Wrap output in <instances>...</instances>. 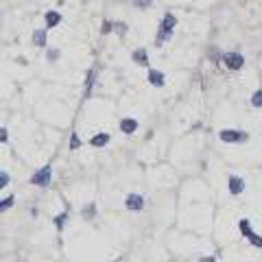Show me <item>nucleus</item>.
<instances>
[{"label":"nucleus","instance_id":"2f4dec72","mask_svg":"<svg viewBox=\"0 0 262 262\" xmlns=\"http://www.w3.org/2000/svg\"><path fill=\"white\" fill-rule=\"evenodd\" d=\"M260 168H262V166H260Z\"/></svg>","mask_w":262,"mask_h":262},{"label":"nucleus","instance_id":"f03ea898","mask_svg":"<svg viewBox=\"0 0 262 262\" xmlns=\"http://www.w3.org/2000/svg\"><path fill=\"white\" fill-rule=\"evenodd\" d=\"M219 140L225 142V144H245V142L249 140V134L245 129H232V127H227V129H221L219 131Z\"/></svg>","mask_w":262,"mask_h":262},{"label":"nucleus","instance_id":"a211bd4d","mask_svg":"<svg viewBox=\"0 0 262 262\" xmlns=\"http://www.w3.org/2000/svg\"><path fill=\"white\" fill-rule=\"evenodd\" d=\"M249 103H251L253 110H262V88L253 90L251 96H249Z\"/></svg>","mask_w":262,"mask_h":262},{"label":"nucleus","instance_id":"cd10ccee","mask_svg":"<svg viewBox=\"0 0 262 262\" xmlns=\"http://www.w3.org/2000/svg\"><path fill=\"white\" fill-rule=\"evenodd\" d=\"M15 61H18V66H29V59H27V57H22V55H20Z\"/></svg>","mask_w":262,"mask_h":262},{"label":"nucleus","instance_id":"a878e982","mask_svg":"<svg viewBox=\"0 0 262 262\" xmlns=\"http://www.w3.org/2000/svg\"><path fill=\"white\" fill-rule=\"evenodd\" d=\"M7 142H9V129L0 127V144H7Z\"/></svg>","mask_w":262,"mask_h":262},{"label":"nucleus","instance_id":"f8f14e48","mask_svg":"<svg viewBox=\"0 0 262 262\" xmlns=\"http://www.w3.org/2000/svg\"><path fill=\"white\" fill-rule=\"evenodd\" d=\"M131 61H134L136 66H142V68H151V61H149V51H146L144 46H138L131 51Z\"/></svg>","mask_w":262,"mask_h":262},{"label":"nucleus","instance_id":"bb28decb","mask_svg":"<svg viewBox=\"0 0 262 262\" xmlns=\"http://www.w3.org/2000/svg\"><path fill=\"white\" fill-rule=\"evenodd\" d=\"M199 262H219V256L216 253H212V256H203V258H199Z\"/></svg>","mask_w":262,"mask_h":262},{"label":"nucleus","instance_id":"aec40b11","mask_svg":"<svg viewBox=\"0 0 262 262\" xmlns=\"http://www.w3.org/2000/svg\"><path fill=\"white\" fill-rule=\"evenodd\" d=\"M114 27H116V20H110V18H105L103 22H101V35H112L114 33Z\"/></svg>","mask_w":262,"mask_h":262},{"label":"nucleus","instance_id":"9b49d317","mask_svg":"<svg viewBox=\"0 0 262 262\" xmlns=\"http://www.w3.org/2000/svg\"><path fill=\"white\" fill-rule=\"evenodd\" d=\"M146 81H149V85L160 90V88L166 85V75L158 68H146Z\"/></svg>","mask_w":262,"mask_h":262},{"label":"nucleus","instance_id":"dca6fc26","mask_svg":"<svg viewBox=\"0 0 262 262\" xmlns=\"http://www.w3.org/2000/svg\"><path fill=\"white\" fill-rule=\"evenodd\" d=\"M98 214V206H96V201H90L85 203L83 208H81V216H83L85 221H94Z\"/></svg>","mask_w":262,"mask_h":262},{"label":"nucleus","instance_id":"412c9836","mask_svg":"<svg viewBox=\"0 0 262 262\" xmlns=\"http://www.w3.org/2000/svg\"><path fill=\"white\" fill-rule=\"evenodd\" d=\"M127 33H129V24H127L125 20H116V27H114V35L127 37Z\"/></svg>","mask_w":262,"mask_h":262},{"label":"nucleus","instance_id":"c85d7f7f","mask_svg":"<svg viewBox=\"0 0 262 262\" xmlns=\"http://www.w3.org/2000/svg\"><path fill=\"white\" fill-rule=\"evenodd\" d=\"M153 129H149V131H146V134H144V140H153Z\"/></svg>","mask_w":262,"mask_h":262},{"label":"nucleus","instance_id":"b1692460","mask_svg":"<svg viewBox=\"0 0 262 262\" xmlns=\"http://www.w3.org/2000/svg\"><path fill=\"white\" fill-rule=\"evenodd\" d=\"M13 203H15V196H13V194H9V196H3V199H0V212L11 210V208H13Z\"/></svg>","mask_w":262,"mask_h":262},{"label":"nucleus","instance_id":"1a4fd4ad","mask_svg":"<svg viewBox=\"0 0 262 262\" xmlns=\"http://www.w3.org/2000/svg\"><path fill=\"white\" fill-rule=\"evenodd\" d=\"M245 188H247V184H245V179L241 175H229L227 177V190L232 196H241L245 192Z\"/></svg>","mask_w":262,"mask_h":262},{"label":"nucleus","instance_id":"7c9ffc66","mask_svg":"<svg viewBox=\"0 0 262 262\" xmlns=\"http://www.w3.org/2000/svg\"><path fill=\"white\" fill-rule=\"evenodd\" d=\"M112 262H118V260H112Z\"/></svg>","mask_w":262,"mask_h":262},{"label":"nucleus","instance_id":"f257e3e1","mask_svg":"<svg viewBox=\"0 0 262 262\" xmlns=\"http://www.w3.org/2000/svg\"><path fill=\"white\" fill-rule=\"evenodd\" d=\"M177 24H179V20H177V15L173 11L164 13L160 18V24H158V33H155V46L162 48L164 44H168L170 39H173V35H175Z\"/></svg>","mask_w":262,"mask_h":262},{"label":"nucleus","instance_id":"39448f33","mask_svg":"<svg viewBox=\"0 0 262 262\" xmlns=\"http://www.w3.org/2000/svg\"><path fill=\"white\" fill-rule=\"evenodd\" d=\"M245 55L241 51H227L223 53V68L229 72H241L245 68Z\"/></svg>","mask_w":262,"mask_h":262},{"label":"nucleus","instance_id":"c756f323","mask_svg":"<svg viewBox=\"0 0 262 262\" xmlns=\"http://www.w3.org/2000/svg\"><path fill=\"white\" fill-rule=\"evenodd\" d=\"M29 212H31V216H33V219H37V208H31Z\"/></svg>","mask_w":262,"mask_h":262},{"label":"nucleus","instance_id":"ddd939ff","mask_svg":"<svg viewBox=\"0 0 262 262\" xmlns=\"http://www.w3.org/2000/svg\"><path fill=\"white\" fill-rule=\"evenodd\" d=\"M138 129H140V122H138L136 118H131V116L120 118V122H118V131L125 134V136H134Z\"/></svg>","mask_w":262,"mask_h":262},{"label":"nucleus","instance_id":"423d86ee","mask_svg":"<svg viewBox=\"0 0 262 262\" xmlns=\"http://www.w3.org/2000/svg\"><path fill=\"white\" fill-rule=\"evenodd\" d=\"M144 206H146V199L140 192H131L125 196V208L129 212H140V210H144Z\"/></svg>","mask_w":262,"mask_h":262},{"label":"nucleus","instance_id":"5701e85b","mask_svg":"<svg viewBox=\"0 0 262 262\" xmlns=\"http://www.w3.org/2000/svg\"><path fill=\"white\" fill-rule=\"evenodd\" d=\"M131 7L138 9V11H146V9L153 7V0H131Z\"/></svg>","mask_w":262,"mask_h":262},{"label":"nucleus","instance_id":"6ab92c4d","mask_svg":"<svg viewBox=\"0 0 262 262\" xmlns=\"http://www.w3.org/2000/svg\"><path fill=\"white\" fill-rule=\"evenodd\" d=\"M81 146H83V140L79 138L77 131H72V134H70V140H68V149H70V151H79Z\"/></svg>","mask_w":262,"mask_h":262},{"label":"nucleus","instance_id":"20e7f679","mask_svg":"<svg viewBox=\"0 0 262 262\" xmlns=\"http://www.w3.org/2000/svg\"><path fill=\"white\" fill-rule=\"evenodd\" d=\"M31 186H35V188H48L53 184V166L51 164H44L42 168H37L35 173L31 175Z\"/></svg>","mask_w":262,"mask_h":262},{"label":"nucleus","instance_id":"7ed1b4c3","mask_svg":"<svg viewBox=\"0 0 262 262\" xmlns=\"http://www.w3.org/2000/svg\"><path fill=\"white\" fill-rule=\"evenodd\" d=\"M238 229H241L243 238L247 241V243L251 245V247L262 249V236L256 232V229L251 227V221H249V219H241V221H238Z\"/></svg>","mask_w":262,"mask_h":262},{"label":"nucleus","instance_id":"0eeeda50","mask_svg":"<svg viewBox=\"0 0 262 262\" xmlns=\"http://www.w3.org/2000/svg\"><path fill=\"white\" fill-rule=\"evenodd\" d=\"M96 81H98V68L94 66V68H90V70L85 72V83H83V101H88V98L92 96Z\"/></svg>","mask_w":262,"mask_h":262},{"label":"nucleus","instance_id":"4468645a","mask_svg":"<svg viewBox=\"0 0 262 262\" xmlns=\"http://www.w3.org/2000/svg\"><path fill=\"white\" fill-rule=\"evenodd\" d=\"M112 142V136L107 134V131H98V134H94L92 138L88 140V144L92 146V149H105Z\"/></svg>","mask_w":262,"mask_h":262},{"label":"nucleus","instance_id":"4be33fe9","mask_svg":"<svg viewBox=\"0 0 262 262\" xmlns=\"http://www.w3.org/2000/svg\"><path fill=\"white\" fill-rule=\"evenodd\" d=\"M59 57H61V51H59V48H55V46H48V48H46V61H48V63L59 61Z\"/></svg>","mask_w":262,"mask_h":262},{"label":"nucleus","instance_id":"6e6552de","mask_svg":"<svg viewBox=\"0 0 262 262\" xmlns=\"http://www.w3.org/2000/svg\"><path fill=\"white\" fill-rule=\"evenodd\" d=\"M61 22H63V15H61L59 9H46V11H44V27H46L48 31L61 27Z\"/></svg>","mask_w":262,"mask_h":262},{"label":"nucleus","instance_id":"f3484780","mask_svg":"<svg viewBox=\"0 0 262 262\" xmlns=\"http://www.w3.org/2000/svg\"><path fill=\"white\" fill-rule=\"evenodd\" d=\"M208 59L214 63V66H223V51L216 46H210L208 48Z\"/></svg>","mask_w":262,"mask_h":262},{"label":"nucleus","instance_id":"9d476101","mask_svg":"<svg viewBox=\"0 0 262 262\" xmlns=\"http://www.w3.org/2000/svg\"><path fill=\"white\" fill-rule=\"evenodd\" d=\"M31 44L35 48H48V29L46 27H37L31 33Z\"/></svg>","mask_w":262,"mask_h":262},{"label":"nucleus","instance_id":"2eb2a0df","mask_svg":"<svg viewBox=\"0 0 262 262\" xmlns=\"http://www.w3.org/2000/svg\"><path fill=\"white\" fill-rule=\"evenodd\" d=\"M68 216H70L68 210H63V212H59V214L53 216V225H55V229H57V234H61L63 229H66V225H68Z\"/></svg>","mask_w":262,"mask_h":262},{"label":"nucleus","instance_id":"393cba45","mask_svg":"<svg viewBox=\"0 0 262 262\" xmlns=\"http://www.w3.org/2000/svg\"><path fill=\"white\" fill-rule=\"evenodd\" d=\"M11 182V175L7 173V170H0V188H7Z\"/></svg>","mask_w":262,"mask_h":262}]
</instances>
